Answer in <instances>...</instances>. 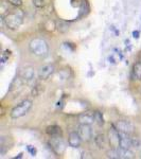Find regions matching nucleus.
Wrapping results in <instances>:
<instances>
[{
	"instance_id": "20e7f679",
	"label": "nucleus",
	"mask_w": 141,
	"mask_h": 159,
	"mask_svg": "<svg viewBox=\"0 0 141 159\" xmlns=\"http://www.w3.org/2000/svg\"><path fill=\"white\" fill-rule=\"evenodd\" d=\"M49 144L51 148L54 151V153H56L57 155H61L65 152L66 145L64 143L63 139H61V136H60V137H51Z\"/></svg>"
},
{
	"instance_id": "1a4fd4ad",
	"label": "nucleus",
	"mask_w": 141,
	"mask_h": 159,
	"mask_svg": "<svg viewBox=\"0 0 141 159\" xmlns=\"http://www.w3.org/2000/svg\"><path fill=\"white\" fill-rule=\"evenodd\" d=\"M130 147H132V138L130 137V134L120 132L119 148H123V150H130Z\"/></svg>"
},
{
	"instance_id": "0eeeda50",
	"label": "nucleus",
	"mask_w": 141,
	"mask_h": 159,
	"mask_svg": "<svg viewBox=\"0 0 141 159\" xmlns=\"http://www.w3.org/2000/svg\"><path fill=\"white\" fill-rule=\"evenodd\" d=\"M54 70H55V68L53 64L43 65V67H40L39 70H38V79L42 80V81H46V80H48L52 75Z\"/></svg>"
},
{
	"instance_id": "423d86ee",
	"label": "nucleus",
	"mask_w": 141,
	"mask_h": 159,
	"mask_svg": "<svg viewBox=\"0 0 141 159\" xmlns=\"http://www.w3.org/2000/svg\"><path fill=\"white\" fill-rule=\"evenodd\" d=\"M108 141H109V145H111V148H115V150L119 148L120 132L114 126V125L108 129Z\"/></svg>"
},
{
	"instance_id": "6ab92c4d",
	"label": "nucleus",
	"mask_w": 141,
	"mask_h": 159,
	"mask_svg": "<svg viewBox=\"0 0 141 159\" xmlns=\"http://www.w3.org/2000/svg\"><path fill=\"white\" fill-rule=\"evenodd\" d=\"M107 157L108 158H112V159H118L119 157V153H118V150H115V148H111V151L107 152Z\"/></svg>"
},
{
	"instance_id": "f03ea898",
	"label": "nucleus",
	"mask_w": 141,
	"mask_h": 159,
	"mask_svg": "<svg viewBox=\"0 0 141 159\" xmlns=\"http://www.w3.org/2000/svg\"><path fill=\"white\" fill-rule=\"evenodd\" d=\"M29 49L31 53H33L34 55L43 57L49 52V46L43 38H34L29 43Z\"/></svg>"
},
{
	"instance_id": "f257e3e1",
	"label": "nucleus",
	"mask_w": 141,
	"mask_h": 159,
	"mask_svg": "<svg viewBox=\"0 0 141 159\" xmlns=\"http://www.w3.org/2000/svg\"><path fill=\"white\" fill-rule=\"evenodd\" d=\"M3 21L7 29L10 30L18 29L20 25H22V22H24V13L20 11V10L9 13L3 18Z\"/></svg>"
},
{
	"instance_id": "6e6552de",
	"label": "nucleus",
	"mask_w": 141,
	"mask_h": 159,
	"mask_svg": "<svg viewBox=\"0 0 141 159\" xmlns=\"http://www.w3.org/2000/svg\"><path fill=\"white\" fill-rule=\"evenodd\" d=\"M78 133L83 141H89L92 138V129L89 124H81L79 126Z\"/></svg>"
},
{
	"instance_id": "f8f14e48",
	"label": "nucleus",
	"mask_w": 141,
	"mask_h": 159,
	"mask_svg": "<svg viewBox=\"0 0 141 159\" xmlns=\"http://www.w3.org/2000/svg\"><path fill=\"white\" fill-rule=\"evenodd\" d=\"M22 79H24V81L25 83H31V82L34 81V79H35L34 68H32V67L25 68L24 72H22Z\"/></svg>"
},
{
	"instance_id": "4468645a",
	"label": "nucleus",
	"mask_w": 141,
	"mask_h": 159,
	"mask_svg": "<svg viewBox=\"0 0 141 159\" xmlns=\"http://www.w3.org/2000/svg\"><path fill=\"white\" fill-rule=\"evenodd\" d=\"M132 74H133V78L135 80H138V81L141 80V61H136L134 65H133Z\"/></svg>"
},
{
	"instance_id": "4be33fe9",
	"label": "nucleus",
	"mask_w": 141,
	"mask_h": 159,
	"mask_svg": "<svg viewBox=\"0 0 141 159\" xmlns=\"http://www.w3.org/2000/svg\"><path fill=\"white\" fill-rule=\"evenodd\" d=\"M133 34H134V37H135V38H138V37H139V36H138V35H139V32H138V31H137V32H134Z\"/></svg>"
},
{
	"instance_id": "412c9836",
	"label": "nucleus",
	"mask_w": 141,
	"mask_h": 159,
	"mask_svg": "<svg viewBox=\"0 0 141 159\" xmlns=\"http://www.w3.org/2000/svg\"><path fill=\"white\" fill-rule=\"evenodd\" d=\"M32 3L35 7L40 9V7H43V0H32Z\"/></svg>"
},
{
	"instance_id": "9b49d317",
	"label": "nucleus",
	"mask_w": 141,
	"mask_h": 159,
	"mask_svg": "<svg viewBox=\"0 0 141 159\" xmlns=\"http://www.w3.org/2000/svg\"><path fill=\"white\" fill-rule=\"evenodd\" d=\"M79 121L81 124H89L91 125L94 122V114L92 111L83 112L79 116Z\"/></svg>"
},
{
	"instance_id": "39448f33",
	"label": "nucleus",
	"mask_w": 141,
	"mask_h": 159,
	"mask_svg": "<svg viewBox=\"0 0 141 159\" xmlns=\"http://www.w3.org/2000/svg\"><path fill=\"white\" fill-rule=\"evenodd\" d=\"M114 126L122 133H127V134H132L135 130V126L132 122L127 121V120H118L114 123Z\"/></svg>"
},
{
	"instance_id": "f3484780",
	"label": "nucleus",
	"mask_w": 141,
	"mask_h": 159,
	"mask_svg": "<svg viewBox=\"0 0 141 159\" xmlns=\"http://www.w3.org/2000/svg\"><path fill=\"white\" fill-rule=\"evenodd\" d=\"M120 158H133V153L130 150H123V148H118Z\"/></svg>"
},
{
	"instance_id": "ddd939ff",
	"label": "nucleus",
	"mask_w": 141,
	"mask_h": 159,
	"mask_svg": "<svg viewBox=\"0 0 141 159\" xmlns=\"http://www.w3.org/2000/svg\"><path fill=\"white\" fill-rule=\"evenodd\" d=\"M46 133L50 136V137H60L63 135V130L57 125H50L46 129Z\"/></svg>"
},
{
	"instance_id": "dca6fc26",
	"label": "nucleus",
	"mask_w": 141,
	"mask_h": 159,
	"mask_svg": "<svg viewBox=\"0 0 141 159\" xmlns=\"http://www.w3.org/2000/svg\"><path fill=\"white\" fill-rule=\"evenodd\" d=\"M93 114H94V122H96L99 126H103L105 123L103 114H102L100 110H96V111H93Z\"/></svg>"
},
{
	"instance_id": "2eb2a0df",
	"label": "nucleus",
	"mask_w": 141,
	"mask_h": 159,
	"mask_svg": "<svg viewBox=\"0 0 141 159\" xmlns=\"http://www.w3.org/2000/svg\"><path fill=\"white\" fill-rule=\"evenodd\" d=\"M94 143L99 148H104L106 145V137L104 134H98L94 137Z\"/></svg>"
},
{
	"instance_id": "a211bd4d",
	"label": "nucleus",
	"mask_w": 141,
	"mask_h": 159,
	"mask_svg": "<svg viewBox=\"0 0 141 159\" xmlns=\"http://www.w3.org/2000/svg\"><path fill=\"white\" fill-rule=\"evenodd\" d=\"M56 28H57V30L60 31L61 33H66L68 31V25L66 24V22H64V21H60L57 24V25H56Z\"/></svg>"
},
{
	"instance_id": "aec40b11",
	"label": "nucleus",
	"mask_w": 141,
	"mask_h": 159,
	"mask_svg": "<svg viewBox=\"0 0 141 159\" xmlns=\"http://www.w3.org/2000/svg\"><path fill=\"white\" fill-rule=\"evenodd\" d=\"M10 4H12L13 7H21L22 4V0H7Z\"/></svg>"
},
{
	"instance_id": "9d476101",
	"label": "nucleus",
	"mask_w": 141,
	"mask_h": 159,
	"mask_svg": "<svg viewBox=\"0 0 141 159\" xmlns=\"http://www.w3.org/2000/svg\"><path fill=\"white\" fill-rule=\"evenodd\" d=\"M82 141L83 140H82L81 136L78 132H71L68 136V144L73 148L80 147Z\"/></svg>"
},
{
	"instance_id": "7ed1b4c3",
	"label": "nucleus",
	"mask_w": 141,
	"mask_h": 159,
	"mask_svg": "<svg viewBox=\"0 0 141 159\" xmlns=\"http://www.w3.org/2000/svg\"><path fill=\"white\" fill-rule=\"evenodd\" d=\"M31 108H32V101L31 100H25V101L20 102L19 104H17L11 110L10 115H11L13 119H18V118L25 116L30 111Z\"/></svg>"
}]
</instances>
